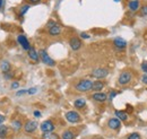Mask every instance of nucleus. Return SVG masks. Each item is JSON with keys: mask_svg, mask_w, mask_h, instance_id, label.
I'll use <instances>...</instances> for the list:
<instances>
[{"mask_svg": "<svg viewBox=\"0 0 147 139\" xmlns=\"http://www.w3.org/2000/svg\"><path fill=\"white\" fill-rule=\"evenodd\" d=\"M22 127H23V124H22V122L19 121V120H13V121H11V128H13L15 131L20 130Z\"/></svg>", "mask_w": 147, "mask_h": 139, "instance_id": "nucleus-20", "label": "nucleus"}, {"mask_svg": "<svg viewBox=\"0 0 147 139\" xmlns=\"http://www.w3.org/2000/svg\"><path fill=\"white\" fill-rule=\"evenodd\" d=\"M113 45H114L115 49H118V50H123V49H126V47H127V42H126L123 38H121V37H115V38L113 40Z\"/></svg>", "mask_w": 147, "mask_h": 139, "instance_id": "nucleus-12", "label": "nucleus"}, {"mask_svg": "<svg viewBox=\"0 0 147 139\" xmlns=\"http://www.w3.org/2000/svg\"><path fill=\"white\" fill-rule=\"evenodd\" d=\"M55 24H57V23H55L53 19H50V20L48 22V24H47V28H48V30L51 28V27H52L53 25H55Z\"/></svg>", "mask_w": 147, "mask_h": 139, "instance_id": "nucleus-28", "label": "nucleus"}, {"mask_svg": "<svg viewBox=\"0 0 147 139\" xmlns=\"http://www.w3.org/2000/svg\"><path fill=\"white\" fill-rule=\"evenodd\" d=\"M38 55H40V59L42 60V62L47 66H50V67H53L55 65V61L48 54V52L45 50H40L38 52Z\"/></svg>", "mask_w": 147, "mask_h": 139, "instance_id": "nucleus-2", "label": "nucleus"}, {"mask_svg": "<svg viewBox=\"0 0 147 139\" xmlns=\"http://www.w3.org/2000/svg\"><path fill=\"white\" fill-rule=\"evenodd\" d=\"M104 88V83L101 82L100 79H97L96 82H93V85H92V90L94 92H100Z\"/></svg>", "mask_w": 147, "mask_h": 139, "instance_id": "nucleus-17", "label": "nucleus"}, {"mask_svg": "<svg viewBox=\"0 0 147 139\" xmlns=\"http://www.w3.org/2000/svg\"><path fill=\"white\" fill-rule=\"evenodd\" d=\"M3 2H5V0H0V8L3 6Z\"/></svg>", "mask_w": 147, "mask_h": 139, "instance_id": "nucleus-38", "label": "nucleus"}, {"mask_svg": "<svg viewBox=\"0 0 147 139\" xmlns=\"http://www.w3.org/2000/svg\"><path fill=\"white\" fill-rule=\"evenodd\" d=\"M128 8L130 11L136 13L140 8V1L139 0H130L128 2Z\"/></svg>", "mask_w": 147, "mask_h": 139, "instance_id": "nucleus-13", "label": "nucleus"}, {"mask_svg": "<svg viewBox=\"0 0 147 139\" xmlns=\"http://www.w3.org/2000/svg\"><path fill=\"white\" fill-rule=\"evenodd\" d=\"M17 42H18L19 45H20L24 50L28 51V50L31 49V43H30V41L27 40V37L24 34H19L18 36H17Z\"/></svg>", "mask_w": 147, "mask_h": 139, "instance_id": "nucleus-8", "label": "nucleus"}, {"mask_svg": "<svg viewBox=\"0 0 147 139\" xmlns=\"http://www.w3.org/2000/svg\"><path fill=\"white\" fill-rule=\"evenodd\" d=\"M34 117L40 118V117H41V112H40V111H34Z\"/></svg>", "mask_w": 147, "mask_h": 139, "instance_id": "nucleus-35", "label": "nucleus"}, {"mask_svg": "<svg viewBox=\"0 0 147 139\" xmlns=\"http://www.w3.org/2000/svg\"><path fill=\"white\" fill-rule=\"evenodd\" d=\"M96 139H103V138H96Z\"/></svg>", "mask_w": 147, "mask_h": 139, "instance_id": "nucleus-40", "label": "nucleus"}, {"mask_svg": "<svg viewBox=\"0 0 147 139\" xmlns=\"http://www.w3.org/2000/svg\"><path fill=\"white\" fill-rule=\"evenodd\" d=\"M31 3H33V5H35V3H38V2H41V0H28Z\"/></svg>", "mask_w": 147, "mask_h": 139, "instance_id": "nucleus-36", "label": "nucleus"}, {"mask_svg": "<svg viewBox=\"0 0 147 139\" xmlns=\"http://www.w3.org/2000/svg\"><path fill=\"white\" fill-rule=\"evenodd\" d=\"M8 134V128L5 124H0V138L6 137Z\"/></svg>", "mask_w": 147, "mask_h": 139, "instance_id": "nucleus-22", "label": "nucleus"}, {"mask_svg": "<svg viewBox=\"0 0 147 139\" xmlns=\"http://www.w3.org/2000/svg\"><path fill=\"white\" fill-rule=\"evenodd\" d=\"M117 94H118V93H117V92H115V90H111L110 95H109V96H108V99H109V100H110V101H112V100H113V99H114V97H115V96H117Z\"/></svg>", "mask_w": 147, "mask_h": 139, "instance_id": "nucleus-29", "label": "nucleus"}, {"mask_svg": "<svg viewBox=\"0 0 147 139\" xmlns=\"http://www.w3.org/2000/svg\"><path fill=\"white\" fill-rule=\"evenodd\" d=\"M114 114H115V117H117L120 121H127L129 118L127 112H125V111H120V110H117V111L114 112Z\"/></svg>", "mask_w": 147, "mask_h": 139, "instance_id": "nucleus-16", "label": "nucleus"}, {"mask_svg": "<svg viewBox=\"0 0 147 139\" xmlns=\"http://www.w3.org/2000/svg\"><path fill=\"white\" fill-rule=\"evenodd\" d=\"M142 82H143L144 84H146V85H147V74L143 76V78H142Z\"/></svg>", "mask_w": 147, "mask_h": 139, "instance_id": "nucleus-34", "label": "nucleus"}, {"mask_svg": "<svg viewBox=\"0 0 147 139\" xmlns=\"http://www.w3.org/2000/svg\"><path fill=\"white\" fill-rule=\"evenodd\" d=\"M10 68H11V66H10V63L8 62V61H1V63H0V70L3 72V74H6V72H10Z\"/></svg>", "mask_w": 147, "mask_h": 139, "instance_id": "nucleus-18", "label": "nucleus"}, {"mask_svg": "<svg viewBox=\"0 0 147 139\" xmlns=\"http://www.w3.org/2000/svg\"><path fill=\"white\" fill-rule=\"evenodd\" d=\"M80 37H82V38H85V40H87V38H90L91 36H90V34H87V33L83 32V33H80Z\"/></svg>", "mask_w": 147, "mask_h": 139, "instance_id": "nucleus-31", "label": "nucleus"}, {"mask_svg": "<svg viewBox=\"0 0 147 139\" xmlns=\"http://www.w3.org/2000/svg\"><path fill=\"white\" fill-rule=\"evenodd\" d=\"M61 137H62V139H74L75 138V134L70 130H66V131H63Z\"/></svg>", "mask_w": 147, "mask_h": 139, "instance_id": "nucleus-21", "label": "nucleus"}, {"mask_svg": "<svg viewBox=\"0 0 147 139\" xmlns=\"http://www.w3.org/2000/svg\"><path fill=\"white\" fill-rule=\"evenodd\" d=\"M36 92H37V88H36V87H32V88L27 89V93H28L30 95H33V94H35Z\"/></svg>", "mask_w": 147, "mask_h": 139, "instance_id": "nucleus-30", "label": "nucleus"}, {"mask_svg": "<svg viewBox=\"0 0 147 139\" xmlns=\"http://www.w3.org/2000/svg\"><path fill=\"white\" fill-rule=\"evenodd\" d=\"M28 58H30L32 61H34V62H38V60H40L38 52H37L33 47H31V49L28 50Z\"/></svg>", "mask_w": 147, "mask_h": 139, "instance_id": "nucleus-15", "label": "nucleus"}, {"mask_svg": "<svg viewBox=\"0 0 147 139\" xmlns=\"http://www.w3.org/2000/svg\"><path fill=\"white\" fill-rule=\"evenodd\" d=\"M91 75L95 79H103L109 75V70L107 68H101V67L100 68H95V69L92 70Z\"/></svg>", "mask_w": 147, "mask_h": 139, "instance_id": "nucleus-4", "label": "nucleus"}, {"mask_svg": "<svg viewBox=\"0 0 147 139\" xmlns=\"http://www.w3.org/2000/svg\"><path fill=\"white\" fill-rule=\"evenodd\" d=\"M140 15L142 16H147V5H144L140 8Z\"/></svg>", "mask_w": 147, "mask_h": 139, "instance_id": "nucleus-26", "label": "nucleus"}, {"mask_svg": "<svg viewBox=\"0 0 147 139\" xmlns=\"http://www.w3.org/2000/svg\"><path fill=\"white\" fill-rule=\"evenodd\" d=\"M92 85L93 82L90 79H82L79 80L76 85H75V89L80 92V93H86V92H90L92 90Z\"/></svg>", "mask_w": 147, "mask_h": 139, "instance_id": "nucleus-1", "label": "nucleus"}, {"mask_svg": "<svg viewBox=\"0 0 147 139\" xmlns=\"http://www.w3.org/2000/svg\"><path fill=\"white\" fill-rule=\"evenodd\" d=\"M27 93V89H22V90H18L17 93H16V95L17 96H20V95H24V94H26Z\"/></svg>", "mask_w": 147, "mask_h": 139, "instance_id": "nucleus-32", "label": "nucleus"}, {"mask_svg": "<svg viewBox=\"0 0 147 139\" xmlns=\"http://www.w3.org/2000/svg\"><path fill=\"white\" fill-rule=\"evenodd\" d=\"M11 88H13V89H16V88H18L19 87V83L18 82H14V83H11Z\"/></svg>", "mask_w": 147, "mask_h": 139, "instance_id": "nucleus-33", "label": "nucleus"}, {"mask_svg": "<svg viewBox=\"0 0 147 139\" xmlns=\"http://www.w3.org/2000/svg\"><path fill=\"white\" fill-rule=\"evenodd\" d=\"M74 105H75L76 109H83V107H85V105H86V100L83 99V97L77 99V100L74 102Z\"/></svg>", "mask_w": 147, "mask_h": 139, "instance_id": "nucleus-19", "label": "nucleus"}, {"mask_svg": "<svg viewBox=\"0 0 147 139\" xmlns=\"http://www.w3.org/2000/svg\"><path fill=\"white\" fill-rule=\"evenodd\" d=\"M31 8V6L30 5H23L20 8H19V15L20 16H24L27 11H28V9Z\"/></svg>", "mask_w": 147, "mask_h": 139, "instance_id": "nucleus-23", "label": "nucleus"}, {"mask_svg": "<svg viewBox=\"0 0 147 139\" xmlns=\"http://www.w3.org/2000/svg\"><path fill=\"white\" fill-rule=\"evenodd\" d=\"M69 45H70L71 50H74V51H78V50L82 48L83 43H82V41H80V38H79V37H77V36H73V37L69 40Z\"/></svg>", "mask_w": 147, "mask_h": 139, "instance_id": "nucleus-9", "label": "nucleus"}, {"mask_svg": "<svg viewBox=\"0 0 147 139\" xmlns=\"http://www.w3.org/2000/svg\"><path fill=\"white\" fill-rule=\"evenodd\" d=\"M37 127H38V124H37V122L34 121V120H28V121H26V123L23 126V128H24V130H25L26 134H32V132H34L37 129Z\"/></svg>", "mask_w": 147, "mask_h": 139, "instance_id": "nucleus-6", "label": "nucleus"}, {"mask_svg": "<svg viewBox=\"0 0 147 139\" xmlns=\"http://www.w3.org/2000/svg\"><path fill=\"white\" fill-rule=\"evenodd\" d=\"M140 68H142V70H143L145 74H147V61H143V62H142Z\"/></svg>", "mask_w": 147, "mask_h": 139, "instance_id": "nucleus-27", "label": "nucleus"}, {"mask_svg": "<svg viewBox=\"0 0 147 139\" xmlns=\"http://www.w3.org/2000/svg\"><path fill=\"white\" fill-rule=\"evenodd\" d=\"M108 127L111 130H119L120 127H121V122L118 118H111L108 121Z\"/></svg>", "mask_w": 147, "mask_h": 139, "instance_id": "nucleus-11", "label": "nucleus"}, {"mask_svg": "<svg viewBox=\"0 0 147 139\" xmlns=\"http://www.w3.org/2000/svg\"><path fill=\"white\" fill-rule=\"evenodd\" d=\"M43 139H59V136L53 132H45L43 135Z\"/></svg>", "mask_w": 147, "mask_h": 139, "instance_id": "nucleus-24", "label": "nucleus"}, {"mask_svg": "<svg viewBox=\"0 0 147 139\" xmlns=\"http://www.w3.org/2000/svg\"><path fill=\"white\" fill-rule=\"evenodd\" d=\"M65 117H66V120L70 123H78L80 121V115L76 111H68Z\"/></svg>", "mask_w": 147, "mask_h": 139, "instance_id": "nucleus-5", "label": "nucleus"}, {"mask_svg": "<svg viewBox=\"0 0 147 139\" xmlns=\"http://www.w3.org/2000/svg\"><path fill=\"white\" fill-rule=\"evenodd\" d=\"M92 99L95 102L104 103V102L108 100V95H107L105 93H102V92H95L92 95Z\"/></svg>", "mask_w": 147, "mask_h": 139, "instance_id": "nucleus-10", "label": "nucleus"}, {"mask_svg": "<svg viewBox=\"0 0 147 139\" xmlns=\"http://www.w3.org/2000/svg\"><path fill=\"white\" fill-rule=\"evenodd\" d=\"M127 139H142V136L138 132H134V134H130Z\"/></svg>", "mask_w": 147, "mask_h": 139, "instance_id": "nucleus-25", "label": "nucleus"}, {"mask_svg": "<svg viewBox=\"0 0 147 139\" xmlns=\"http://www.w3.org/2000/svg\"><path fill=\"white\" fill-rule=\"evenodd\" d=\"M114 1H115V2H120V0H114Z\"/></svg>", "mask_w": 147, "mask_h": 139, "instance_id": "nucleus-39", "label": "nucleus"}, {"mask_svg": "<svg viewBox=\"0 0 147 139\" xmlns=\"http://www.w3.org/2000/svg\"><path fill=\"white\" fill-rule=\"evenodd\" d=\"M131 79H132L131 72L126 70V71H122V72L120 74V76H119V78H118V83H119V85H121V86H126V85H128L129 83L131 82Z\"/></svg>", "mask_w": 147, "mask_h": 139, "instance_id": "nucleus-3", "label": "nucleus"}, {"mask_svg": "<svg viewBox=\"0 0 147 139\" xmlns=\"http://www.w3.org/2000/svg\"><path fill=\"white\" fill-rule=\"evenodd\" d=\"M48 31H49V34L51 35V36H58V35L61 33L62 27H61V25L55 24V25H53L51 28H49Z\"/></svg>", "mask_w": 147, "mask_h": 139, "instance_id": "nucleus-14", "label": "nucleus"}, {"mask_svg": "<svg viewBox=\"0 0 147 139\" xmlns=\"http://www.w3.org/2000/svg\"><path fill=\"white\" fill-rule=\"evenodd\" d=\"M40 128H41V130H42V132H52L53 130H55V123L51 121V120H45V121H43L41 123V126H40Z\"/></svg>", "mask_w": 147, "mask_h": 139, "instance_id": "nucleus-7", "label": "nucleus"}, {"mask_svg": "<svg viewBox=\"0 0 147 139\" xmlns=\"http://www.w3.org/2000/svg\"><path fill=\"white\" fill-rule=\"evenodd\" d=\"M5 119H6V118H5L3 115H1V114H0V124H2V122L5 121Z\"/></svg>", "mask_w": 147, "mask_h": 139, "instance_id": "nucleus-37", "label": "nucleus"}]
</instances>
